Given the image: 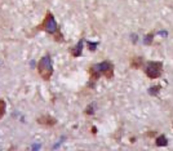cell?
I'll return each mask as SVG.
<instances>
[{"mask_svg":"<svg viewBox=\"0 0 173 151\" xmlns=\"http://www.w3.org/2000/svg\"><path fill=\"white\" fill-rule=\"evenodd\" d=\"M5 109H7L5 101H4V99H0V120H2V118L4 116V114H5Z\"/></svg>","mask_w":173,"mask_h":151,"instance_id":"10","label":"cell"},{"mask_svg":"<svg viewBox=\"0 0 173 151\" xmlns=\"http://www.w3.org/2000/svg\"><path fill=\"white\" fill-rule=\"evenodd\" d=\"M132 39H133V43H137V35L136 34L132 35Z\"/></svg>","mask_w":173,"mask_h":151,"instance_id":"15","label":"cell"},{"mask_svg":"<svg viewBox=\"0 0 173 151\" xmlns=\"http://www.w3.org/2000/svg\"><path fill=\"white\" fill-rule=\"evenodd\" d=\"M156 145L158 146H162V147H164V146H167L168 145V138L164 136V134H160L156 138Z\"/></svg>","mask_w":173,"mask_h":151,"instance_id":"8","label":"cell"},{"mask_svg":"<svg viewBox=\"0 0 173 151\" xmlns=\"http://www.w3.org/2000/svg\"><path fill=\"white\" fill-rule=\"evenodd\" d=\"M38 123L40 125H47V127H53L57 124V120L51 115H42L38 118Z\"/></svg>","mask_w":173,"mask_h":151,"instance_id":"5","label":"cell"},{"mask_svg":"<svg viewBox=\"0 0 173 151\" xmlns=\"http://www.w3.org/2000/svg\"><path fill=\"white\" fill-rule=\"evenodd\" d=\"M38 71L44 80H51V77L53 75V65H52V59H51V56H49V54H45V56L42 57V59L39 61Z\"/></svg>","mask_w":173,"mask_h":151,"instance_id":"2","label":"cell"},{"mask_svg":"<svg viewBox=\"0 0 173 151\" xmlns=\"http://www.w3.org/2000/svg\"><path fill=\"white\" fill-rule=\"evenodd\" d=\"M163 72V62L162 61H149L145 68V74L150 79H158Z\"/></svg>","mask_w":173,"mask_h":151,"instance_id":"3","label":"cell"},{"mask_svg":"<svg viewBox=\"0 0 173 151\" xmlns=\"http://www.w3.org/2000/svg\"><path fill=\"white\" fill-rule=\"evenodd\" d=\"M53 35H54V40H56L57 43H62V42H63V36H62V34H61L60 30H57Z\"/></svg>","mask_w":173,"mask_h":151,"instance_id":"12","label":"cell"},{"mask_svg":"<svg viewBox=\"0 0 173 151\" xmlns=\"http://www.w3.org/2000/svg\"><path fill=\"white\" fill-rule=\"evenodd\" d=\"M39 29H42L43 31H45V33H48V34H54L58 30L57 21H56V18H54V16L52 14V12H48L47 14H45L42 25L39 26Z\"/></svg>","mask_w":173,"mask_h":151,"instance_id":"4","label":"cell"},{"mask_svg":"<svg viewBox=\"0 0 173 151\" xmlns=\"http://www.w3.org/2000/svg\"><path fill=\"white\" fill-rule=\"evenodd\" d=\"M159 92H160V85H154L149 88V93L151 96H156Z\"/></svg>","mask_w":173,"mask_h":151,"instance_id":"9","label":"cell"},{"mask_svg":"<svg viewBox=\"0 0 173 151\" xmlns=\"http://www.w3.org/2000/svg\"><path fill=\"white\" fill-rule=\"evenodd\" d=\"M83 44H84V40L81 39V40H79V43L75 45V48L71 49V54L74 57H80L81 56V52H83Z\"/></svg>","mask_w":173,"mask_h":151,"instance_id":"6","label":"cell"},{"mask_svg":"<svg viewBox=\"0 0 173 151\" xmlns=\"http://www.w3.org/2000/svg\"><path fill=\"white\" fill-rule=\"evenodd\" d=\"M158 34H160V35H163V36H167V33H165V31H164V30L159 31V33H158Z\"/></svg>","mask_w":173,"mask_h":151,"instance_id":"16","label":"cell"},{"mask_svg":"<svg viewBox=\"0 0 173 151\" xmlns=\"http://www.w3.org/2000/svg\"><path fill=\"white\" fill-rule=\"evenodd\" d=\"M142 65H143V59L141 58V57H133L131 59V67L132 68H141L142 67Z\"/></svg>","mask_w":173,"mask_h":151,"instance_id":"7","label":"cell"},{"mask_svg":"<svg viewBox=\"0 0 173 151\" xmlns=\"http://www.w3.org/2000/svg\"><path fill=\"white\" fill-rule=\"evenodd\" d=\"M86 44L89 45V50H90V52H93V50H94L96 48H97V45H98V43H97V42H96V43H90V42H86Z\"/></svg>","mask_w":173,"mask_h":151,"instance_id":"14","label":"cell"},{"mask_svg":"<svg viewBox=\"0 0 173 151\" xmlns=\"http://www.w3.org/2000/svg\"><path fill=\"white\" fill-rule=\"evenodd\" d=\"M84 112L86 114V115H93V114L96 112V109H94V103H90L88 107H86L84 110Z\"/></svg>","mask_w":173,"mask_h":151,"instance_id":"11","label":"cell"},{"mask_svg":"<svg viewBox=\"0 0 173 151\" xmlns=\"http://www.w3.org/2000/svg\"><path fill=\"white\" fill-rule=\"evenodd\" d=\"M89 75H90V84L93 85L96 80L99 79V76L103 75L107 79H112L114 76V66L110 61H103L97 65H92L89 67Z\"/></svg>","mask_w":173,"mask_h":151,"instance_id":"1","label":"cell"},{"mask_svg":"<svg viewBox=\"0 0 173 151\" xmlns=\"http://www.w3.org/2000/svg\"><path fill=\"white\" fill-rule=\"evenodd\" d=\"M153 40H154V34H147L146 36H145L143 43L146 45H150V44H153Z\"/></svg>","mask_w":173,"mask_h":151,"instance_id":"13","label":"cell"}]
</instances>
